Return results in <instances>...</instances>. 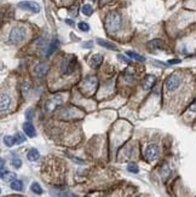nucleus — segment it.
Here are the masks:
<instances>
[{"label":"nucleus","mask_w":196,"mask_h":197,"mask_svg":"<svg viewBox=\"0 0 196 197\" xmlns=\"http://www.w3.org/2000/svg\"><path fill=\"white\" fill-rule=\"evenodd\" d=\"M18 7L22 9V10L33 12V14H38V12H40L39 4L35 2V1H21V2H18Z\"/></svg>","instance_id":"4"},{"label":"nucleus","mask_w":196,"mask_h":197,"mask_svg":"<svg viewBox=\"0 0 196 197\" xmlns=\"http://www.w3.org/2000/svg\"><path fill=\"white\" fill-rule=\"evenodd\" d=\"M10 104H11V98L7 93H1V103H0V109H1V113H5L9 110L10 108Z\"/></svg>","instance_id":"8"},{"label":"nucleus","mask_w":196,"mask_h":197,"mask_svg":"<svg viewBox=\"0 0 196 197\" xmlns=\"http://www.w3.org/2000/svg\"><path fill=\"white\" fill-rule=\"evenodd\" d=\"M25 118H27L28 121H30V120L33 118V110H32V109H28V110L25 111Z\"/></svg>","instance_id":"28"},{"label":"nucleus","mask_w":196,"mask_h":197,"mask_svg":"<svg viewBox=\"0 0 196 197\" xmlns=\"http://www.w3.org/2000/svg\"><path fill=\"white\" fill-rule=\"evenodd\" d=\"M23 131H24L25 136H28L29 138H34L35 137V128H34V126L30 122H24Z\"/></svg>","instance_id":"11"},{"label":"nucleus","mask_w":196,"mask_h":197,"mask_svg":"<svg viewBox=\"0 0 196 197\" xmlns=\"http://www.w3.org/2000/svg\"><path fill=\"white\" fill-rule=\"evenodd\" d=\"M57 46H58V40H52L51 44H50V46H49V48L46 50V55L50 56V55L57 48Z\"/></svg>","instance_id":"19"},{"label":"nucleus","mask_w":196,"mask_h":197,"mask_svg":"<svg viewBox=\"0 0 196 197\" xmlns=\"http://www.w3.org/2000/svg\"><path fill=\"white\" fill-rule=\"evenodd\" d=\"M180 63V59H170L168 60V64H178Z\"/></svg>","instance_id":"29"},{"label":"nucleus","mask_w":196,"mask_h":197,"mask_svg":"<svg viewBox=\"0 0 196 197\" xmlns=\"http://www.w3.org/2000/svg\"><path fill=\"white\" fill-rule=\"evenodd\" d=\"M82 83H84V88H85V90H87V87L93 88V87L96 86V83H97V79L93 78V76H88V78H86V79L84 80Z\"/></svg>","instance_id":"14"},{"label":"nucleus","mask_w":196,"mask_h":197,"mask_svg":"<svg viewBox=\"0 0 196 197\" xmlns=\"http://www.w3.org/2000/svg\"><path fill=\"white\" fill-rule=\"evenodd\" d=\"M121 27V16L118 12H110L105 18V29L109 33L118 32Z\"/></svg>","instance_id":"1"},{"label":"nucleus","mask_w":196,"mask_h":197,"mask_svg":"<svg viewBox=\"0 0 196 197\" xmlns=\"http://www.w3.org/2000/svg\"><path fill=\"white\" fill-rule=\"evenodd\" d=\"M4 143H5V145H6V146L11 148V146H14V145H15L16 139H15V137H12V136H5V137H4Z\"/></svg>","instance_id":"20"},{"label":"nucleus","mask_w":196,"mask_h":197,"mask_svg":"<svg viewBox=\"0 0 196 197\" xmlns=\"http://www.w3.org/2000/svg\"><path fill=\"white\" fill-rule=\"evenodd\" d=\"M15 139H16V144H22L24 140H25V137L22 134V133H16V136H15Z\"/></svg>","instance_id":"26"},{"label":"nucleus","mask_w":196,"mask_h":197,"mask_svg":"<svg viewBox=\"0 0 196 197\" xmlns=\"http://www.w3.org/2000/svg\"><path fill=\"white\" fill-rule=\"evenodd\" d=\"M81 11H82V14H84L85 16H91V15H92V12H93L92 6H91V5H88V4L84 5V6H82V9H81Z\"/></svg>","instance_id":"22"},{"label":"nucleus","mask_w":196,"mask_h":197,"mask_svg":"<svg viewBox=\"0 0 196 197\" xmlns=\"http://www.w3.org/2000/svg\"><path fill=\"white\" fill-rule=\"evenodd\" d=\"M11 189L12 190H15V191H21L22 189H23V184H22V181L21 180H14V181H11Z\"/></svg>","instance_id":"21"},{"label":"nucleus","mask_w":196,"mask_h":197,"mask_svg":"<svg viewBox=\"0 0 196 197\" xmlns=\"http://www.w3.org/2000/svg\"><path fill=\"white\" fill-rule=\"evenodd\" d=\"M74 65L75 64H74V59L73 58L64 60L63 64H62V68H61V73L63 75H70L73 73V70H74Z\"/></svg>","instance_id":"7"},{"label":"nucleus","mask_w":196,"mask_h":197,"mask_svg":"<svg viewBox=\"0 0 196 197\" xmlns=\"http://www.w3.org/2000/svg\"><path fill=\"white\" fill-rule=\"evenodd\" d=\"M27 157H28V160H29V161H37V160L40 157L39 151H38L37 149H30V150L28 151V155H27Z\"/></svg>","instance_id":"16"},{"label":"nucleus","mask_w":196,"mask_h":197,"mask_svg":"<svg viewBox=\"0 0 196 197\" xmlns=\"http://www.w3.org/2000/svg\"><path fill=\"white\" fill-rule=\"evenodd\" d=\"M1 179L4 181H14V180H16V174L12 172H6V173L1 174Z\"/></svg>","instance_id":"17"},{"label":"nucleus","mask_w":196,"mask_h":197,"mask_svg":"<svg viewBox=\"0 0 196 197\" xmlns=\"http://www.w3.org/2000/svg\"><path fill=\"white\" fill-rule=\"evenodd\" d=\"M11 164H12V167H15L16 169H18V168H21V166H22V161H21L20 158H12Z\"/></svg>","instance_id":"25"},{"label":"nucleus","mask_w":196,"mask_h":197,"mask_svg":"<svg viewBox=\"0 0 196 197\" xmlns=\"http://www.w3.org/2000/svg\"><path fill=\"white\" fill-rule=\"evenodd\" d=\"M180 83H182V75L178 74V73L171 74L165 81V86H166V90L168 92H174L180 86Z\"/></svg>","instance_id":"2"},{"label":"nucleus","mask_w":196,"mask_h":197,"mask_svg":"<svg viewBox=\"0 0 196 197\" xmlns=\"http://www.w3.org/2000/svg\"><path fill=\"white\" fill-rule=\"evenodd\" d=\"M102 62H103V56L102 55H93L91 58H90V64H91V67H93V68H98L100 64H102Z\"/></svg>","instance_id":"12"},{"label":"nucleus","mask_w":196,"mask_h":197,"mask_svg":"<svg viewBox=\"0 0 196 197\" xmlns=\"http://www.w3.org/2000/svg\"><path fill=\"white\" fill-rule=\"evenodd\" d=\"M84 46H85V47H91V42H87V44L84 45Z\"/></svg>","instance_id":"32"},{"label":"nucleus","mask_w":196,"mask_h":197,"mask_svg":"<svg viewBox=\"0 0 196 197\" xmlns=\"http://www.w3.org/2000/svg\"><path fill=\"white\" fill-rule=\"evenodd\" d=\"M78 27L79 29L82 30V32H88V29H90V27H88V24L86 22H80L78 24Z\"/></svg>","instance_id":"27"},{"label":"nucleus","mask_w":196,"mask_h":197,"mask_svg":"<svg viewBox=\"0 0 196 197\" xmlns=\"http://www.w3.org/2000/svg\"><path fill=\"white\" fill-rule=\"evenodd\" d=\"M155 81H156V78H155L154 75H151V74L147 75V76H145V79H144V81H143V85H142L143 90H144V91L150 90V88L155 85Z\"/></svg>","instance_id":"9"},{"label":"nucleus","mask_w":196,"mask_h":197,"mask_svg":"<svg viewBox=\"0 0 196 197\" xmlns=\"http://www.w3.org/2000/svg\"><path fill=\"white\" fill-rule=\"evenodd\" d=\"M127 171H128V172H132V173H138L139 168H138L137 164H135V163H130V164L127 166Z\"/></svg>","instance_id":"24"},{"label":"nucleus","mask_w":196,"mask_h":197,"mask_svg":"<svg viewBox=\"0 0 196 197\" xmlns=\"http://www.w3.org/2000/svg\"><path fill=\"white\" fill-rule=\"evenodd\" d=\"M25 39V29L23 27H15L9 35V41L11 44H20Z\"/></svg>","instance_id":"3"},{"label":"nucleus","mask_w":196,"mask_h":197,"mask_svg":"<svg viewBox=\"0 0 196 197\" xmlns=\"http://www.w3.org/2000/svg\"><path fill=\"white\" fill-rule=\"evenodd\" d=\"M63 102V96L62 95H55L53 97L49 99L46 103H45V108L47 111H51L52 109H55L58 104H61Z\"/></svg>","instance_id":"5"},{"label":"nucleus","mask_w":196,"mask_h":197,"mask_svg":"<svg viewBox=\"0 0 196 197\" xmlns=\"http://www.w3.org/2000/svg\"><path fill=\"white\" fill-rule=\"evenodd\" d=\"M30 190H32L33 192L38 194V195H41V194H42V189L40 187V185L38 183H33V184L30 185Z\"/></svg>","instance_id":"23"},{"label":"nucleus","mask_w":196,"mask_h":197,"mask_svg":"<svg viewBox=\"0 0 196 197\" xmlns=\"http://www.w3.org/2000/svg\"><path fill=\"white\" fill-rule=\"evenodd\" d=\"M126 53H127V56H128L130 58L136 59V60H138V62H144V60H145V58H144L143 56L138 55V53H136V52H133V51H127Z\"/></svg>","instance_id":"18"},{"label":"nucleus","mask_w":196,"mask_h":197,"mask_svg":"<svg viewBox=\"0 0 196 197\" xmlns=\"http://www.w3.org/2000/svg\"><path fill=\"white\" fill-rule=\"evenodd\" d=\"M148 46H149L151 50H154V48H161V47H163V41L161 39H154L148 44Z\"/></svg>","instance_id":"15"},{"label":"nucleus","mask_w":196,"mask_h":197,"mask_svg":"<svg viewBox=\"0 0 196 197\" xmlns=\"http://www.w3.org/2000/svg\"><path fill=\"white\" fill-rule=\"evenodd\" d=\"M159 157V148L155 144H150L147 149H145V158L148 161H154Z\"/></svg>","instance_id":"6"},{"label":"nucleus","mask_w":196,"mask_h":197,"mask_svg":"<svg viewBox=\"0 0 196 197\" xmlns=\"http://www.w3.org/2000/svg\"><path fill=\"white\" fill-rule=\"evenodd\" d=\"M97 44H98V45H100V46H103V47H105V48H108V50H113V51H118V47H116L115 45H113L112 42H109V41H107V40L97 39Z\"/></svg>","instance_id":"13"},{"label":"nucleus","mask_w":196,"mask_h":197,"mask_svg":"<svg viewBox=\"0 0 196 197\" xmlns=\"http://www.w3.org/2000/svg\"><path fill=\"white\" fill-rule=\"evenodd\" d=\"M34 71H35V74L41 78V76H44L47 71H49V64L47 63H39L35 68H34Z\"/></svg>","instance_id":"10"},{"label":"nucleus","mask_w":196,"mask_h":197,"mask_svg":"<svg viewBox=\"0 0 196 197\" xmlns=\"http://www.w3.org/2000/svg\"><path fill=\"white\" fill-rule=\"evenodd\" d=\"M119 59H121V60H123V62H126V63H130V60L126 58V57H123V56H121V55H119L118 56Z\"/></svg>","instance_id":"30"},{"label":"nucleus","mask_w":196,"mask_h":197,"mask_svg":"<svg viewBox=\"0 0 196 197\" xmlns=\"http://www.w3.org/2000/svg\"><path fill=\"white\" fill-rule=\"evenodd\" d=\"M65 23L67 24H69V25H73L74 23H73V21H70V20H65Z\"/></svg>","instance_id":"31"}]
</instances>
